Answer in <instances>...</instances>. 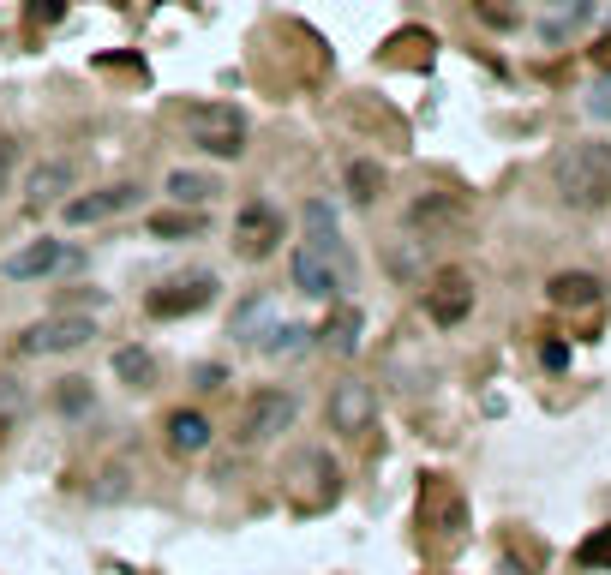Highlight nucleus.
Segmentation results:
<instances>
[{
  "mask_svg": "<svg viewBox=\"0 0 611 575\" xmlns=\"http://www.w3.org/2000/svg\"><path fill=\"white\" fill-rule=\"evenodd\" d=\"M576 558H582L588 570H611V528H600V534H594V540H588Z\"/></svg>",
  "mask_w": 611,
  "mask_h": 575,
  "instance_id": "5701e85b",
  "label": "nucleus"
},
{
  "mask_svg": "<svg viewBox=\"0 0 611 575\" xmlns=\"http://www.w3.org/2000/svg\"><path fill=\"white\" fill-rule=\"evenodd\" d=\"M30 18H36V24H42V18H60V0H36V6H30Z\"/></svg>",
  "mask_w": 611,
  "mask_h": 575,
  "instance_id": "a878e982",
  "label": "nucleus"
},
{
  "mask_svg": "<svg viewBox=\"0 0 611 575\" xmlns=\"http://www.w3.org/2000/svg\"><path fill=\"white\" fill-rule=\"evenodd\" d=\"M546 300H552V306H564V312L600 306V276H588V270H564V276H552V282H546Z\"/></svg>",
  "mask_w": 611,
  "mask_h": 575,
  "instance_id": "4468645a",
  "label": "nucleus"
},
{
  "mask_svg": "<svg viewBox=\"0 0 611 575\" xmlns=\"http://www.w3.org/2000/svg\"><path fill=\"white\" fill-rule=\"evenodd\" d=\"M594 60H600V66H611V42H600V48H594Z\"/></svg>",
  "mask_w": 611,
  "mask_h": 575,
  "instance_id": "bb28decb",
  "label": "nucleus"
},
{
  "mask_svg": "<svg viewBox=\"0 0 611 575\" xmlns=\"http://www.w3.org/2000/svg\"><path fill=\"white\" fill-rule=\"evenodd\" d=\"M300 414V396L294 390H258L240 414V450H264L270 438H282Z\"/></svg>",
  "mask_w": 611,
  "mask_h": 575,
  "instance_id": "7ed1b4c3",
  "label": "nucleus"
},
{
  "mask_svg": "<svg viewBox=\"0 0 611 575\" xmlns=\"http://www.w3.org/2000/svg\"><path fill=\"white\" fill-rule=\"evenodd\" d=\"M150 234L156 240H198L204 234V210H162V216H150Z\"/></svg>",
  "mask_w": 611,
  "mask_h": 575,
  "instance_id": "dca6fc26",
  "label": "nucleus"
},
{
  "mask_svg": "<svg viewBox=\"0 0 611 575\" xmlns=\"http://www.w3.org/2000/svg\"><path fill=\"white\" fill-rule=\"evenodd\" d=\"M60 264H72V246L54 240V234H42V240L18 246V252L0 264V276H6V282H42V276H54Z\"/></svg>",
  "mask_w": 611,
  "mask_h": 575,
  "instance_id": "423d86ee",
  "label": "nucleus"
},
{
  "mask_svg": "<svg viewBox=\"0 0 611 575\" xmlns=\"http://www.w3.org/2000/svg\"><path fill=\"white\" fill-rule=\"evenodd\" d=\"M12 168H18V144H12V138H0V192L12 186Z\"/></svg>",
  "mask_w": 611,
  "mask_h": 575,
  "instance_id": "b1692460",
  "label": "nucleus"
},
{
  "mask_svg": "<svg viewBox=\"0 0 611 575\" xmlns=\"http://www.w3.org/2000/svg\"><path fill=\"white\" fill-rule=\"evenodd\" d=\"M588 18H594V0H570V6H558V12L540 24V36H546V42H564V36H576Z\"/></svg>",
  "mask_w": 611,
  "mask_h": 575,
  "instance_id": "a211bd4d",
  "label": "nucleus"
},
{
  "mask_svg": "<svg viewBox=\"0 0 611 575\" xmlns=\"http://www.w3.org/2000/svg\"><path fill=\"white\" fill-rule=\"evenodd\" d=\"M558 198L570 210H606L611 204V144H570L552 162Z\"/></svg>",
  "mask_w": 611,
  "mask_h": 575,
  "instance_id": "f257e3e1",
  "label": "nucleus"
},
{
  "mask_svg": "<svg viewBox=\"0 0 611 575\" xmlns=\"http://www.w3.org/2000/svg\"><path fill=\"white\" fill-rule=\"evenodd\" d=\"M132 204H138V186L120 180V186L90 192V198H66V222H72V228H90V222H108V216H120V210H132Z\"/></svg>",
  "mask_w": 611,
  "mask_h": 575,
  "instance_id": "f8f14e48",
  "label": "nucleus"
},
{
  "mask_svg": "<svg viewBox=\"0 0 611 575\" xmlns=\"http://www.w3.org/2000/svg\"><path fill=\"white\" fill-rule=\"evenodd\" d=\"M210 438H216V426H210V414H198V408H174L168 414V456H204L210 450Z\"/></svg>",
  "mask_w": 611,
  "mask_h": 575,
  "instance_id": "ddd939ff",
  "label": "nucleus"
},
{
  "mask_svg": "<svg viewBox=\"0 0 611 575\" xmlns=\"http://www.w3.org/2000/svg\"><path fill=\"white\" fill-rule=\"evenodd\" d=\"M288 276H294V288H300L306 300H336V294L348 288V276H342L330 258H318L312 246H294V252H288Z\"/></svg>",
  "mask_w": 611,
  "mask_h": 575,
  "instance_id": "6e6552de",
  "label": "nucleus"
},
{
  "mask_svg": "<svg viewBox=\"0 0 611 575\" xmlns=\"http://www.w3.org/2000/svg\"><path fill=\"white\" fill-rule=\"evenodd\" d=\"M324 342H330L336 354H354V348H360V312H342L336 324H324Z\"/></svg>",
  "mask_w": 611,
  "mask_h": 575,
  "instance_id": "412c9836",
  "label": "nucleus"
},
{
  "mask_svg": "<svg viewBox=\"0 0 611 575\" xmlns=\"http://www.w3.org/2000/svg\"><path fill=\"white\" fill-rule=\"evenodd\" d=\"M234 240H240L234 252L258 264V258H270V252H276V240H282V216H276L264 198H252V204L240 210V222H234Z\"/></svg>",
  "mask_w": 611,
  "mask_h": 575,
  "instance_id": "0eeeda50",
  "label": "nucleus"
},
{
  "mask_svg": "<svg viewBox=\"0 0 611 575\" xmlns=\"http://www.w3.org/2000/svg\"><path fill=\"white\" fill-rule=\"evenodd\" d=\"M216 192H222V186H216V174H204V168H174V174H168V198H174L180 210H204Z\"/></svg>",
  "mask_w": 611,
  "mask_h": 575,
  "instance_id": "2eb2a0df",
  "label": "nucleus"
},
{
  "mask_svg": "<svg viewBox=\"0 0 611 575\" xmlns=\"http://www.w3.org/2000/svg\"><path fill=\"white\" fill-rule=\"evenodd\" d=\"M468 312H474V282H468L462 270H444V276L426 288V318H432L438 330H456Z\"/></svg>",
  "mask_w": 611,
  "mask_h": 575,
  "instance_id": "1a4fd4ad",
  "label": "nucleus"
},
{
  "mask_svg": "<svg viewBox=\"0 0 611 575\" xmlns=\"http://www.w3.org/2000/svg\"><path fill=\"white\" fill-rule=\"evenodd\" d=\"M306 336H312L306 324H270V330H258V342H252V348H258V354H270V360H282V354H300V348H306Z\"/></svg>",
  "mask_w": 611,
  "mask_h": 575,
  "instance_id": "f3484780",
  "label": "nucleus"
},
{
  "mask_svg": "<svg viewBox=\"0 0 611 575\" xmlns=\"http://www.w3.org/2000/svg\"><path fill=\"white\" fill-rule=\"evenodd\" d=\"M114 372H120V384H132V390H150V378H156V360H150L144 348H120V354H114Z\"/></svg>",
  "mask_w": 611,
  "mask_h": 575,
  "instance_id": "6ab92c4d",
  "label": "nucleus"
},
{
  "mask_svg": "<svg viewBox=\"0 0 611 575\" xmlns=\"http://www.w3.org/2000/svg\"><path fill=\"white\" fill-rule=\"evenodd\" d=\"M180 126H186V138H192L198 150H210V156H240V150H246V120H240L228 102H192V108L180 114Z\"/></svg>",
  "mask_w": 611,
  "mask_h": 575,
  "instance_id": "f03ea898",
  "label": "nucleus"
},
{
  "mask_svg": "<svg viewBox=\"0 0 611 575\" xmlns=\"http://www.w3.org/2000/svg\"><path fill=\"white\" fill-rule=\"evenodd\" d=\"M216 300V276H186V282H168V288H156L144 306H150V318H180V312H198V306H210Z\"/></svg>",
  "mask_w": 611,
  "mask_h": 575,
  "instance_id": "9b49d317",
  "label": "nucleus"
},
{
  "mask_svg": "<svg viewBox=\"0 0 611 575\" xmlns=\"http://www.w3.org/2000/svg\"><path fill=\"white\" fill-rule=\"evenodd\" d=\"M378 186H384V168H378V162H354V168H348V198H354V204H372Z\"/></svg>",
  "mask_w": 611,
  "mask_h": 575,
  "instance_id": "aec40b11",
  "label": "nucleus"
},
{
  "mask_svg": "<svg viewBox=\"0 0 611 575\" xmlns=\"http://www.w3.org/2000/svg\"><path fill=\"white\" fill-rule=\"evenodd\" d=\"M330 432H342V438H360V432H372V414H378V396H372V384H360V378H342L336 390H330Z\"/></svg>",
  "mask_w": 611,
  "mask_h": 575,
  "instance_id": "39448f33",
  "label": "nucleus"
},
{
  "mask_svg": "<svg viewBox=\"0 0 611 575\" xmlns=\"http://www.w3.org/2000/svg\"><path fill=\"white\" fill-rule=\"evenodd\" d=\"M198 390H222V366H198Z\"/></svg>",
  "mask_w": 611,
  "mask_h": 575,
  "instance_id": "393cba45",
  "label": "nucleus"
},
{
  "mask_svg": "<svg viewBox=\"0 0 611 575\" xmlns=\"http://www.w3.org/2000/svg\"><path fill=\"white\" fill-rule=\"evenodd\" d=\"M54 402H60L66 414H84V408H90V384H84V378H66V384L54 390Z\"/></svg>",
  "mask_w": 611,
  "mask_h": 575,
  "instance_id": "4be33fe9",
  "label": "nucleus"
},
{
  "mask_svg": "<svg viewBox=\"0 0 611 575\" xmlns=\"http://www.w3.org/2000/svg\"><path fill=\"white\" fill-rule=\"evenodd\" d=\"M90 336H96V318H90V312H54V318L30 324V330L18 336V348H24V354H36V360H54V354L84 348Z\"/></svg>",
  "mask_w": 611,
  "mask_h": 575,
  "instance_id": "20e7f679",
  "label": "nucleus"
},
{
  "mask_svg": "<svg viewBox=\"0 0 611 575\" xmlns=\"http://www.w3.org/2000/svg\"><path fill=\"white\" fill-rule=\"evenodd\" d=\"M72 162L66 156H54V162H36L30 168V180H24V210L30 216H42V210H54V204H66V192H72Z\"/></svg>",
  "mask_w": 611,
  "mask_h": 575,
  "instance_id": "9d476101",
  "label": "nucleus"
}]
</instances>
